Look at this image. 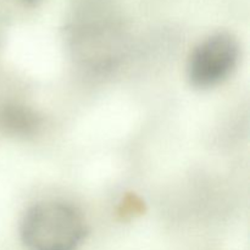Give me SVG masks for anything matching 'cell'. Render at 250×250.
I'll return each mask as SVG.
<instances>
[{
    "label": "cell",
    "instance_id": "obj_1",
    "mask_svg": "<svg viewBox=\"0 0 250 250\" xmlns=\"http://www.w3.org/2000/svg\"><path fill=\"white\" fill-rule=\"evenodd\" d=\"M87 234L82 214L62 202H43L27 210L20 236L27 250H76Z\"/></svg>",
    "mask_w": 250,
    "mask_h": 250
},
{
    "label": "cell",
    "instance_id": "obj_2",
    "mask_svg": "<svg viewBox=\"0 0 250 250\" xmlns=\"http://www.w3.org/2000/svg\"><path fill=\"white\" fill-rule=\"evenodd\" d=\"M239 59L237 39L229 32H217L203 39L190 53L187 76L190 84L199 89L224 82L236 68Z\"/></svg>",
    "mask_w": 250,
    "mask_h": 250
},
{
    "label": "cell",
    "instance_id": "obj_3",
    "mask_svg": "<svg viewBox=\"0 0 250 250\" xmlns=\"http://www.w3.org/2000/svg\"><path fill=\"white\" fill-rule=\"evenodd\" d=\"M22 1L26 2V4H28V5H37V4H39V2L44 1V0H22Z\"/></svg>",
    "mask_w": 250,
    "mask_h": 250
}]
</instances>
